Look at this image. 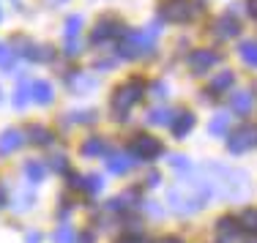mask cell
<instances>
[{"instance_id":"ba28073f","label":"cell","mask_w":257,"mask_h":243,"mask_svg":"<svg viewBox=\"0 0 257 243\" xmlns=\"http://www.w3.org/2000/svg\"><path fill=\"white\" fill-rule=\"evenodd\" d=\"M219 63H222V52L208 50V47H200V50L189 52V58H186V66H189L192 74H208V71Z\"/></svg>"},{"instance_id":"ab89813d","label":"cell","mask_w":257,"mask_h":243,"mask_svg":"<svg viewBox=\"0 0 257 243\" xmlns=\"http://www.w3.org/2000/svg\"><path fill=\"white\" fill-rule=\"evenodd\" d=\"M145 183H148L151 189H156V186L162 183V175H159V172H151V175H148V180H145Z\"/></svg>"},{"instance_id":"cb8c5ba5","label":"cell","mask_w":257,"mask_h":243,"mask_svg":"<svg viewBox=\"0 0 257 243\" xmlns=\"http://www.w3.org/2000/svg\"><path fill=\"white\" fill-rule=\"evenodd\" d=\"M238 55H241V60L249 69H257V41H241Z\"/></svg>"},{"instance_id":"3957f363","label":"cell","mask_w":257,"mask_h":243,"mask_svg":"<svg viewBox=\"0 0 257 243\" xmlns=\"http://www.w3.org/2000/svg\"><path fill=\"white\" fill-rule=\"evenodd\" d=\"M145 96V82L140 80V77H132V80H126L123 85H118L112 93V112L118 115V118L126 120V112L132 109L134 104H140Z\"/></svg>"},{"instance_id":"f1b7e54d","label":"cell","mask_w":257,"mask_h":243,"mask_svg":"<svg viewBox=\"0 0 257 243\" xmlns=\"http://www.w3.org/2000/svg\"><path fill=\"white\" fill-rule=\"evenodd\" d=\"M55 243H77V232L71 224H60L55 229Z\"/></svg>"},{"instance_id":"f35d334b","label":"cell","mask_w":257,"mask_h":243,"mask_svg":"<svg viewBox=\"0 0 257 243\" xmlns=\"http://www.w3.org/2000/svg\"><path fill=\"white\" fill-rule=\"evenodd\" d=\"M85 186V178L77 172H69V189H82Z\"/></svg>"},{"instance_id":"ee69618b","label":"cell","mask_w":257,"mask_h":243,"mask_svg":"<svg viewBox=\"0 0 257 243\" xmlns=\"http://www.w3.org/2000/svg\"><path fill=\"white\" fill-rule=\"evenodd\" d=\"M246 9H249V14L257 20V0H246Z\"/></svg>"},{"instance_id":"e575fe53","label":"cell","mask_w":257,"mask_h":243,"mask_svg":"<svg viewBox=\"0 0 257 243\" xmlns=\"http://www.w3.org/2000/svg\"><path fill=\"white\" fill-rule=\"evenodd\" d=\"M52 169H55L58 175H69V159H66L63 153H60V156H52Z\"/></svg>"},{"instance_id":"603a6c76","label":"cell","mask_w":257,"mask_h":243,"mask_svg":"<svg viewBox=\"0 0 257 243\" xmlns=\"http://www.w3.org/2000/svg\"><path fill=\"white\" fill-rule=\"evenodd\" d=\"M33 202H36V194H30V191L14 194V197L9 199V205L17 210V213H25V210H30V208H33Z\"/></svg>"},{"instance_id":"d4e9b609","label":"cell","mask_w":257,"mask_h":243,"mask_svg":"<svg viewBox=\"0 0 257 243\" xmlns=\"http://www.w3.org/2000/svg\"><path fill=\"white\" fill-rule=\"evenodd\" d=\"M238 224H241V232L257 235V208H246L241 216H238Z\"/></svg>"},{"instance_id":"7a4b0ae2","label":"cell","mask_w":257,"mask_h":243,"mask_svg":"<svg viewBox=\"0 0 257 243\" xmlns=\"http://www.w3.org/2000/svg\"><path fill=\"white\" fill-rule=\"evenodd\" d=\"M159 33H162V25H159V22L148 25V30H126V36L118 44V55L126 60L151 58V55H154V39Z\"/></svg>"},{"instance_id":"7402d4cb","label":"cell","mask_w":257,"mask_h":243,"mask_svg":"<svg viewBox=\"0 0 257 243\" xmlns=\"http://www.w3.org/2000/svg\"><path fill=\"white\" fill-rule=\"evenodd\" d=\"M44 175H47V164H44V161L30 159V161L25 164V178H28V183H41V180H44Z\"/></svg>"},{"instance_id":"8992f818","label":"cell","mask_w":257,"mask_h":243,"mask_svg":"<svg viewBox=\"0 0 257 243\" xmlns=\"http://www.w3.org/2000/svg\"><path fill=\"white\" fill-rule=\"evenodd\" d=\"M128 153L137 161H156L159 156L164 153V145H162V139L154 137V134H137L132 139V145H128Z\"/></svg>"},{"instance_id":"5bb4252c","label":"cell","mask_w":257,"mask_h":243,"mask_svg":"<svg viewBox=\"0 0 257 243\" xmlns=\"http://www.w3.org/2000/svg\"><path fill=\"white\" fill-rule=\"evenodd\" d=\"M230 109L235 115H241V118L252 115V109H254V93H249V90H235V93L230 96Z\"/></svg>"},{"instance_id":"1f68e13d","label":"cell","mask_w":257,"mask_h":243,"mask_svg":"<svg viewBox=\"0 0 257 243\" xmlns=\"http://www.w3.org/2000/svg\"><path fill=\"white\" fill-rule=\"evenodd\" d=\"M30 60H36V63H50V60H55V50L52 47H36Z\"/></svg>"},{"instance_id":"d6a6232c","label":"cell","mask_w":257,"mask_h":243,"mask_svg":"<svg viewBox=\"0 0 257 243\" xmlns=\"http://www.w3.org/2000/svg\"><path fill=\"white\" fill-rule=\"evenodd\" d=\"M11 47H14V52L25 55V58H30V55H33V50H36V47L30 44V41L25 39V36H17V39L11 41Z\"/></svg>"},{"instance_id":"e0dca14e","label":"cell","mask_w":257,"mask_h":243,"mask_svg":"<svg viewBox=\"0 0 257 243\" xmlns=\"http://www.w3.org/2000/svg\"><path fill=\"white\" fill-rule=\"evenodd\" d=\"M66 82H69V88L74 90V93H90V90L96 88V80L88 77L85 71H71V74L66 77Z\"/></svg>"},{"instance_id":"f6af8a7d","label":"cell","mask_w":257,"mask_h":243,"mask_svg":"<svg viewBox=\"0 0 257 243\" xmlns=\"http://www.w3.org/2000/svg\"><path fill=\"white\" fill-rule=\"evenodd\" d=\"M6 202H9V194H6V186L0 183V208H3Z\"/></svg>"},{"instance_id":"44dd1931","label":"cell","mask_w":257,"mask_h":243,"mask_svg":"<svg viewBox=\"0 0 257 243\" xmlns=\"http://www.w3.org/2000/svg\"><path fill=\"white\" fill-rule=\"evenodd\" d=\"M28 139L33 145H39V148H47V145H52V131L47 129V126H30Z\"/></svg>"},{"instance_id":"d6986e66","label":"cell","mask_w":257,"mask_h":243,"mask_svg":"<svg viewBox=\"0 0 257 243\" xmlns=\"http://www.w3.org/2000/svg\"><path fill=\"white\" fill-rule=\"evenodd\" d=\"M79 153H82L85 159H99L101 153H107V142H104L101 137H88L82 142V148H79Z\"/></svg>"},{"instance_id":"d590c367","label":"cell","mask_w":257,"mask_h":243,"mask_svg":"<svg viewBox=\"0 0 257 243\" xmlns=\"http://www.w3.org/2000/svg\"><path fill=\"white\" fill-rule=\"evenodd\" d=\"M151 96H154V99H167V96H170V88H167V82L156 80L154 85H151Z\"/></svg>"},{"instance_id":"52a82bcc","label":"cell","mask_w":257,"mask_h":243,"mask_svg":"<svg viewBox=\"0 0 257 243\" xmlns=\"http://www.w3.org/2000/svg\"><path fill=\"white\" fill-rule=\"evenodd\" d=\"M254 148H257V126H252V123L235 129L227 137V150H230L232 156L249 153V150H254Z\"/></svg>"},{"instance_id":"2e32d148","label":"cell","mask_w":257,"mask_h":243,"mask_svg":"<svg viewBox=\"0 0 257 243\" xmlns=\"http://www.w3.org/2000/svg\"><path fill=\"white\" fill-rule=\"evenodd\" d=\"M134 164H137V159H134L132 153H112L107 159V169H109V172H115V175H126Z\"/></svg>"},{"instance_id":"4316f807","label":"cell","mask_w":257,"mask_h":243,"mask_svg":"<svg viewBox=\"0 0 257 243\" xmlns=\"http://www.w3.org/2000/svg\"><path fill=\"white\" fill-rule=\"evenodd\" d=\"M30 88H33V82H20V88L14 90V107H25L30 99H33V93H30Z\"/></svg>"},{"instance_id":"8d00e7d4","label":"cell","mask_w":257,"mask_h":243,"mask_svg":"<svg viewBox=\"0 0 257 243\" xmlns=\"http://www.w3.org/2000/svg\"><path fill=\"white\" fill-rule=\"evenodd\" d=\"M82 52V44H79V39H66V55L69 58H74V55Z\"/></svg>"},{"instance_id":"83f0119b","label":"cell","mask_w":257,"mask_h":243,"mask_svg":"<svg viewBox=\"0 0 257 243\" xmlns=\"http://www.w3.org/2000/svg\"><path fill=\"white\" fill-rule=\"evenodd\" d=\"M11 69H14V50L11 44H0V71L11 74Z\"/></svg>"},{"instance_id":"ffe728a7","label":"cell","mask_w":257,"mask_h":243,"mask_svg":"<svg viewBox=\"0 0 257 243\" xmlns=\"http://www.w3.org/2000/svg\"><path fill=\"white\" fill-rule=\"evenodd\" d=\"M175 115H178V112H173V109H167V107H154L148 112V123H154V126H173Z\"/></svg>"},{"instance_id":"b9f144b4","label":"cell","mask_w":257,"mask_h":243,"mask_svg":"<svg viewBox=\"0 0 257 243\" xmlns=\"http://www.w3.org/2000/svg\"><path fill=\"white\" fill-rule=\"evenodd\" d=\"M120 243H148V240H145L143 235H126V238L120 240Z\"/></svg>"},{"instance_id":"bcb514c9","label":"cell","mask_w":257,"mask_h":243,"mask_svg":"<svg viewBox=\"0 0 257 243\" xmlns=\"http://www.w3.org/2000/svg\"><path fill=\"white\" fill-rule=\"evenodd\" d=\"M148 210H151V213H154V216H162V213H164V210L159 208V205H154V202H148Z\"/></svg>"},{"instance_id":"8fae6325","label":"cell","mask_w":257,"mask_h":243,"mask_svg":"<svg viewBox=\"0 0 257 243\" xmlns=\"http://www.w3.org/2000/svg\"><path fill=\"white\" fill-rule=\"evenodd\" d=\"M238 235H241V224H238V218H232V216H222L216 221V227H213V238H216V243H235Z\"/></svg>"},{"instance_id":"9a60e30c","label":"cell","mask_w":257,"mask_h":243,"mask_svg":"<svg viewBox=\"0 0 257 243\" xmlns=\"http://www.w3.org/2000/svg\"><path fill=\"white\" fill-rule=\"evenodd\" d=\"M232 82H235V74H232L230 69H222L216 71V74L211 77V85H208V93H227V90H232Z\"/></svg>"},{"instance_id":"4fadbf2b","label":"cell","mask_w":257,"mask_h":243,"mask_svg":"<svg viewBox=\"0 0 257 243\" xmlns=\"http://www.w3.org/2000/svg\"><path fill=\"white\" fill-rule=\"evenodd\" d=\"M25 145V134L20 129H6L0 134V156H11Z\"/></svg>"},{"instance_id":"4dcf8cb0","label":"cell","mask_w":257,"mask_h":243,"mask_svg":"<svg viewBox=\"0 0 257 243\" xmlns=\"http://www.w3.org/2000/svg\"><path fill=\"white\" fill-rule=\"evenodd\" d=\"M88 194H101V189H104V178L101 175H85V186H82Z\"/></svg>"},{"instance_id":"7bdbcfd3","label":"cell","mask_w":257,"mask_h":243,"mask_svg":"<svg viewBox=\"0 0 257 243\" xmlns=\"http://www.w3.org/2000/svg\"><path fill=\"white\" fill-rule=\"evenodd\" d=\"M77 240H79V243H96V235H93V232H82Z\"/></svg>"},{"instance_id":"f546056e","label":"cell","mask_w":257,"mask_h":243,"mask_svg":"<svg viewBox=\"0 0 257 243\" xmlns=\"http://www.w3.org/2000/svg\"><path fill=\"white\" fill-rule=\"evenodd\" d=\"M79 30H82V14H71L66 20V39H79Z\"/></svg>"},{"instance_id":"30bf717a","label":"cell","mask_w":257,"mask_h":243,"mask_svg":"<svg viewBox=\"0 0 257 243\" xmlns=\"http://www.w3.org/2000/svg\"><path fill=\"white\" fill-rule=\"evenodd\" d=\"M213 36L216 39H222V41H230V39H235L238 33H241V22L235 20V14L232 11H224V14H219L216 20H213Z\"/></svg>"},{"instance_id":"7c38bea8","label":"cell","mask_w":257,"mask_h":243,"mask_svg":"<svg viewBox=\"0 0 257 243\" xmlns=\"http://www.w3.org/2000/svg\"><path fill=\"white\" fill-rule=\"evenodd\" d=\"M194 126H197V115L194 112H189V109H183V112L175 115V120H173V137L175 139H186L189 134L194 131Z\"/></svg>"},{"instance_id":"9c48e42d","label":"cell","mask_w":257,"mask_h":243,"mask_svg":"<svg viewBox=\"0 0 257 243\" xmlns=\"http://www.w3.org/2000/svg\"><path fill=\"white\" fill-rule=\"evenodd\" d=\"M197 9H192L189 0H164L162 3V20L173 22V25H183V22L192 20V14Z\"/></svg>"},{"instance_id":"5b68a950","label":"cell","mask_w":257,"mask_h":243,"mask_svg":"<svg viewBox=\"0 0 257 243\" xmlns=\"http://www.w3.org/2000/svg\"><path fill=\"white\" fill-rule=\"evenodd\" d=\"M123 36H126V25L118 17L107 14L96 22L93 30H90V44L99 47V44H107V41H112V39H123Z\"/></svg>"},{"instance_id":"60d3db41","label":"cell","mask_w":257,"mask_h":243,"mask_svg":"<svg viewBox=\"0 0 257 243\" xmlns=\"http://www.w3.org/2000/svg\"><path fill=\"white\" fill-rule=\"evenodd\" d=\"M25 243H41V235L33 232V229H28V232H25Z\"/></svg>"},{"instance_id":"74e56055","label":"cell","mask_w":257,"mask_h":243,"mask_svg":"<svg viewBox=\"0 0 257 243\" xmlns=\"http://www.w3.org/2000/svg\"><path fill=\"white\" fill-rule=\"evenodd\" d=\"M170 164H173L175 169H192V164H189L186 156H173V159H170Z\"/></svg>"},{"instance_id":"836d02e7","label":"cell","mask_w":257,"mask_h":243,"mask_svg":"<svg viewBox=\"0 0 257 243\" xmlns=\"http://www.w3.org/2000/svg\"><path fill=\"white\" fill-rule=\"evenodd\" d=\"M71 115H74V118H71L74 123H82V126L96 123V112H93V109H85V112H71Z\"/></svg>"},{"instance_id":"277c9868","label":"cell","mask_w":257,"mask_h":243,"mask_svg":"<svg viewBox=\"0 0 257 243\" xmlns=\"http://www.w3.org/2000/svg\"><path fill=\"white\" fill-rule=\"evenodd\" d=\"M167 205H170V210L173 213H178V216H194L197 210H203V205H205V199L203 197H197L192 189H170L167 191Z\"/></svg>"},{"instance_id":"7dc6e473","label":"cell","mask_w":257,"mask_h":243,"mask_svg":"<svg viewBox=\"0 0 257 243\" xmlns=\"http://www.w3.org/2000/svg\"><path fill=\"white\" fill-rule=\"evenodd\" d=\"M159 243H183V240H181V238H162Z\"/></svg>"},{"instance_id":"484cf974","label":"cell","mask_w":257,"mask_h":243,"mask_svg":"<svg viewBox=\"0 0 257 243\" xmlns=\"http://www.w3.org/2000/svg\"><path fill=\"white\" fill-rule=\"evenodd\" d=\"M227 129H230V115H216V118L208 123V134H213V137H222V134H227Z\"/></svg>"},{"instance_id":"ac0fdd59","label":"cell","mask_w":257,"mask_h":243,"mask_svg":"<svg viewBox=\"0 0 257 243\" xmlns=\"http://www.w3.org/2000/svg\"><path fill=\"white\" fill-rule=\"evenodd\" d=\"M30 93H33V101H36V104H41V107L52 104V99H55L52 85H50V82H44V80H36V82H33V88H30Z\"/></svg>"},{"instance_id":"6da1fadb","label":"cell","mask_w":257,"mask_h":243,"mask_svg":"<svg viewBox=\"0 0 257 243\" xmlns=\"http://www.w3.org/2000/svg\"><path fill=\"white\" fill-rule=\"evenodd\" d=\"M200 172L208 178L216 197L238 199L249 191V175L243 169H230V167H222V164H205V167H200Z\"/></svg>"},{"instance_id":"c3c4849f","label":"cell","mask_w":257,"mask_h":243,"mask_svg":"<svg viewBox=\"0 0 257 243\" xmlns=\"http://www.w3.org/2000/svg\"><path fill=\"white\" fill-rule=\"evenodd\" d=\"M47 3H55V0H47ZM58 3H63V0H58Z\"/></svg>"}]
</instances>
